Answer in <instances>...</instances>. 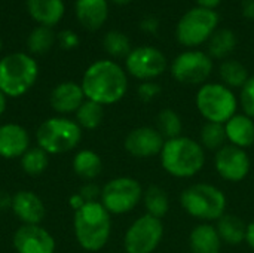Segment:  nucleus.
<instances>
[{
  "label": "nucleus",
  "mask_w": 254,
  "mask_h": 253,
  "mask_svg": "<svg viewBox=\"0 0 254 253\" xmlns=\"http://www.w3.org/2000/svg\"><path fill=\"white\" fill-rule=\"evenodd\" d=\"M161 91H162V88L159 84H156L155 81H146L138 85L137 94L143 103H150L161 94Z\"/></svg>",
  "instance_id": "obj_35"
},
{
  "label": "nucleus",
  "mask_w": 254,
  "mask_h": 253,
  "mask_svg": "<svg viewBox=\"0 0 254 253\" xmlns=\"http://www.w3.org/2000/svg\"><path fill=\"white\" fill-rule=\"evenodd\" d=\"M140 28L144 31V33H149V34H155L159 28V21L156 16H144L140 22Z\"/></svg>",
  "instance_id": "obj_38"
},
{
  "label": "nucleus",
  "mask_w": 254,
  "mask_h": 253,
  "mask_svg": "<svg viewBox=\"0 0 254 253\" xmlns=\"http://www.w3.org/2000/svg\"><path fill=\"white\" fill-rule=\"evenodd\" d=\"M222 240L213 224L201 222L189 234V249L192 253H220Z\"/></svg>",
  "instance_id": "obj_22"
},
{
  "label": "nucleus",
  "mask_w": 254,
  "mask_h": 253,
  "mask_svg": "<svg viewBox=\"0 0 254 253\" xmlns=\"http://www.w3.org/2000/svg\"><path fill=\"white\" fill-rule=\"evenodd\" d=\"M12 206V195L7 191L0 189V212L10 209Z\"/></svg>",
  "instance_id": "obj_40"
},
{
  "label": "nucleus",
  "mask_w": 254,
  "mask_h": 253,
  "mask_svg": "<svg viewBox=\"0 0 254 253\" xmlns=\"http://www.w3.org/2000/svg\"><path fill=\"white\" fill-rule=\"evenodd\" d=\"M214 169L223 180L238 183L249 176L252 161L246 149L228 143L214 154Z\"/></svg>",
  "instance_id": "obj_13"
},
{
  "label": "nucleus",
  "mask_w": 254,
  "mask_h": 253,
  "mask_svg": "<svg viewBox=\"0 0 254 253\" xmlns=\"http://www.w3.org/2000/svg\"><path fill=\"white\" fill-rule=\"evenodd\" d=\"M28 131L15 122L0 125V157L4 160L21 158L30 149Z\"/></svg>",
  "instance_id": "obj_18"
},
{
  "label": "nucleus",
  "mask_w": 254,
  "mask_h": 253,
  "mask_svg": "<svg viewBox=\"0 0 254 253\" xmlns=\"http://www.w3.org/2000/svg\"><path fill=\"white\" fill-rule=\"evenodd\" d=\"M16 253H55V239L40 225H21L13 234Z\"/></svg>",
  "instance_id": "obj_15"
},
{
  "label": "nucleus",
  "mask_w": 254,
  "mask_h": 253,
  "mask_svg": "<svg viewBox=\"0 0 254 253\" xmlns=\"http://www.w3.org/2000/svg\"><path fill=\"white\" fill-rule=\"evenodd\" d=\"M85 100L86 98H85L80 84H76L73 81L58 84L51 91V95H49V104L52 110L61 116L76 113Z\"/></svg>",
  "instance_id": "obj_17"
},
{
  "label": "nucleus",
  "mask_w": 254,
  "mask_h": 253,
  "mask_svg": "<svg viewBox=\"0 0 254 253\" xmlns=\"http://www.w3.org/2000/svg\"><path fill=\"white\" fill-rule=\"evenodd\" d=\"M39 66L33 55L12 52L0 60V91L9 98L27 94L36 84Z\"/></svg>",
  "instance_id": "obj_4"
},
{
  "label": "nucleus",
  "mask_w": 254,
  "mask_h": 253,
  "mask_svg": "<svg viewBox=\"0 0 254 253\" xmlns=\"http://www.w3.org/2000/svg\"><path fill=\"white\" fill-rule=\"evenodd\" d=\"M182 209L201 222H217L228 207L225 192L211 183H193L180 194Z\"/></svg>",
  "instance_id": "obj_5"
},
{
  "label": "nucleus",
  "mask_w": 254,
  "mask_h": 253,
  "mask_svg": "<svg viewBox=\"0 0 254 253\" xmlns=\"http://www.w3.org/2000/svg\"><path fill=\"white\" fill-rule=\"evenodd\" d=\"M73 227L79 246L86 252H98L110 239L112 215L100 201L86 203L82 209L74 212Z\"/></svg>",
  "instance_id": "obj_3"
},
{
  "label": "nucleus",
  "mask_w": 254,
  "mask_h": 253,
  "mask_svg": "<svg viewBox=\"0 0 254 253\" xmlns=\"http://www.w3.org/2000/svg\"><path fill=\"white\" fill-rule=\"evenodd\" d=\"M159 157L162 169L179 179L193 177L205 166V149L199 142L186 136L165 140Z\"/></svg>",
  "instance_id": "obj_2"
},
{
  "label": "nucleus",
  "mask_w": 254,
  "mask_h": 253,
  "mask_svg": "<svg viewBox=\"0 0 254 253\" xmlns=\"http://www.w3.org/2000/svg\"><path fill=\"white\" fill-rule=\"evenodd\" d=\"M155 128L159 131V134L164 137V140H171V139L183 136L182 134V131H183V121H182L180 115L176 110L170 109V107L162 109L156 115Z\"/></svg>",
  "instance_id": "obj_27"
},
{
  "label": "nucleus",
  "mask_w": 254,
  "mask_h": 253,
  "mask_svg": "<svg viewBox=\"0 0 254 253\" xmlns=\"http://www.w3.org/2000/svg\"><path fill=\"white\" fill-rule=\"evenodd\" d=\"M195 104L205 122L226 124L238 110V98L231 88L217 82H207L199 86Z\"/></svg>",
  "instance_id": "obj_7"
},
{
  "label": "nucleus",
  "mask_w": 254,
  "mask_h": 253,
  "mask_svg": "<svg viewBox=\"0 0 254 253\" xmlns=\"http://www.w3.org/2000/svg\"><path fill=\"white\" fill-rule=\"evenodd\" d=\"M68 204H70V207H71L74 212H77L79 209H82V207L86 204V201L82 198V195H80L79 192H76V194L70 195V198H68Z\"/></svg>",
  "instance_id": "obj_39"
},
{
  "label": "nucleus",
  "mask_w": 254,
  "mask_h": 253,
  "mask_svg": "<svg viewBox=\"0 0 254 253\" xmlns=\"http://www.w3.org/2000/svg\"><path fill=\"white\" fill-rule=\"evenodd\" d=\"M246 243L254 251V221L247 224V231H246Z\"/></svg>",
  "instance_id": "obj_41"
},
{
  "label": "nucleus",
  "mask_w": 254,
  "mask_h": 253,
  "mask_svg": "<svg viewBox=\"0 0 254 253\" xmlns=\"http://www.w3.org/2000/svg\"><path fill=\"white\" fill-rule=\"evenodd\" d=\"M141 201L146 209V213L153 218L162 219L170 212L168 194L164 188H161L158 185H152L147 189H144Z\"/></svg>",
  "instance_id": "obj_25"
},
{
  "label": "nucleus",
  "mask_w": 254,
  "mask_h": 253,
  "mask_svg": "<svg viewBox=\"0 0 254 253\" xmlns=\"http://www.w3.org/2000/svg\"><path fill=\"white\" fill-rule=\"evenodd\" d=\"M225 131L229 145L246 151L254 145V119L244 113L234 115L225 124Z\"/></svg>",
  "instance_id": "obj_21"
},
{
  "label": "nucleus",
  "mask_w": 254,
  "mask_h": 253,
  "mask_svg": "<svg viewBox=\"0 0 254 253\" xmlns=\"http://www.w3.org/2000/svg\"><path fill=\"white\" fill-rule=\"evenodd\" d=\"M167 58L162 51L153 46H138L131 49L125 58V70L132 78L146 82L153 81L167 70Z\"/></svg>",
  "instance_id": "obj_12"
},
{
  "label": "nucleus",
  "mask_w": 254,
  "mask_h": 253,
  "mask_svg": "<svg viewBox=\"0 0 254 253\" xmlns=\"http://www.w3.org/2000/svg\"><path fill=\"white\" fill-rule=\"evenodd\" d=\"M140 182L129 176H119L101 188L100 203L110 215H125L134 210L143 198Z\"/></svg>",
  "instance_id": "obj_9"
},
{
  "label": "nucleus",
  "mask_w": 254,
  "mask_h": 253,
  "mask_svg": "<svg viewBox=\"0 0 254 253\" xmlns=\"http://www.w3.org/2000/svg\"><path fill=\"white\" fill-rule=\"evenodd\" d=\"M58 42L64 49H74L79 45V36L71 30H63L58 36Z\"/></svg>",
  "instance_id": "obj_37"
},
{
  "label": "nucleus",
  "mask_w": 254,
  "mask_h": 253,
  "mask_svg": "<svg viewBox=\"0 0 254 253\" xmlns=\"http://www.w3.org/2000/svg\"><path fill=\"white\" fill-rule=\"evenodd\" d=\"M216 230L219 233V237L222 243L231 245V246H238L243 242H246V231H247V224L237 215L225 213L217 222H216Z\"/></svg>",
  "instance_id": "obj_23"
},
{
  "label": "nucleus",
  "mask_w": 254,
  "mask_h": 253,
  "mask_svg": "<svg viewBox=\"0 0 254 253\" xmlns=\"http://www.w3.org/2000/svg\"><path fill=\"white\" fill-rule=\"evenodd\" d=\"M103 170V161L100 155L91 149L79 151L73 158V171L85 182H92L100 176Z\"/></svg>",
  "instance_id": "obj_24"
},
{
  "label": "nucleus",
  "mask_w": 254,
  "mask_h": 253,
  "mask_svg": "<svg viewBox=\"0 0 254 253\" xmlns=\"http://www.w3.org/2000/svg\"><path fill=\"white\" fill-rule=\"evenodd\" d=\"M213 72V58L202 51L190 49L179 54L171 63L173 78L183 85H204Z\"/></svg>",
  "instance_id": "obj_11"
},
{
  "label": "nucleus",
  "mask_w": 254,
  "mask_h": 253,
  "mask_svg": "<svg viewBox=\"0 0 254 253\" xmlns=\"http://www.w3.org/2000/svg\"><path fill=\"white\" fill-rule=\"evenodd\" d=\"M243 13H244V16H247L249 19H254V0H247V1L244 3Z\"/></svg>",
  "instance_id": "obj_42"
},
{
  "label": "nucleus",
  "mask_w": 254,
  "mask_h": 253,
  "mask_svg": "<svg viewBox=\"0 0 254 253\" xmlns=\"http://www.w3.org/2000/svg\"><path fill=\"white\" fill-rule=\"evenodd\" d=\"M74 115V121L82 130H95L101 125L104 119V106L91 100H85Z\"/></svg>",
  "instance_id": "obj_29"
},
{
  "label": "nucleus",
  "mask_w": 254,
  "mask_h": 253,
  "mask_svg": "<svg viewBox=\"0 0 254 253\" xmlns=\"http://www.w3.org/2000/svg\"><path fill=\"white\" fill-rule=\"evenodd\" d=\"M196 3H198L199 7L214 9V7H217L222 3V0H196Z\"/></svg>",
  "instance_id": "obj_43"
},
{
  "label": "nucleus",
  "mask_w": 254,
  "mask_h": 253,
  "mask_svg": "<svg viewBox=\"0 0 254 253\" xmlns=\"http://www.w3.org/2000/svg\"><path fill=\"white\" fill-rule=\"evenodd\" d=\"M199 143L205 151H214V152H217L225 145H228L225 124L205 122L199 133Z\"/></svg>",
  "instance_id": "obj_30"
},
{
  "label": "nucleus",
  "mask_w": 254,
  "mask_h": 253,
  "mask_svg": "<svg viewBox=\"0 0 254 253\" xmlns=\"http://www.w3.org/2000/svg\"><path fill=\"white\" fill-rule=\"evenodd\" d=\"M79 194L82 195V198L86 203H94V201H100L101 197V188L98 185H95L94 182H85L80 189Z\"/></svg>",
  "instance_id": "obj_36"
},
{
  "label": "nucleus",
  "mask_w": 254,
  "mask_h": 253,
  "mask_svg": "<svg viewBox=\"0 0 254 253\" xmlns=\"http://www.w3.org/2000/svg\"><path fill=\"white\" fill-rule=\"evenodd\" d=\"M112 1H115L116 4H127V3H129L131 0H112Z\"/></svg>",
  "instance_id": "obj_45"
},
{
  "label": "nucleus",
  "mask_w": 254,
  "mask_h": 253,
  "mask_svg": "<svg viewBox=\"0 0 254 253\" xmlns=\"http://www.w3.org/2000/svg\"><path fill=\"white\" fill-rule=\"evenodd\" d=\"M74 13L83 28L95 31L104 25L109 16V3L107 0H76Z\"/></svg>",
  "instance_id": "obj_19"
},
{
  "label": "nucleus",
  "mask_w": 254,
  "mask_h": 253,
  "mask_svg": "<svg viewBox=\"0 0 254 253\" xmlns=\"http://www.w3.org/2000/svg\"><path fill=\"white\" fill-rule=\"evenodd\" d=\"M164 237L162 219L150 215L137 218L124 236V249L127 253H153Z\"/></svg>",
  "instance_id": "obj_10"
},
{
  "label": "nucleus",
  "mask_w": 254,
  "mask_h": 253,
  "mask_svg": "<svg viewBox=\"0 0 254 253\" xmlns=\"http://www.w3.org/2000/svg\"><path fill=\"white\" fill-rule=\"evenodd\" d=\"M25 6L30 16L45 27L57 25L65 12L64 0H25Z\"/></svg>",
  "instance_id": "obj_20"
},
{
  "label": "nucleus",
  "mask_w": 254,
  "mask_h": 253,
  "mask_svg": "<svg viewBox=\"0 0 254 253\" xmlns=\"http://www.w3.org/2000/svg\"><path fill=\"white\" fill-rule=\"evenodd\" d=\"M164 137L155 127L144 125L137 127L127 134L124 140V148L131 157L138 160H147L159 155L164 148Z\"/></svg>",
  "instance_id": "obj_14"
},
{
  "label": "nucleus",
  "mask_w": 254,
  "mask_h": 253,
  "mask_svg": "<svg viewBox=\"0 0 254 253\" xmlns=\"http://www.w3.org/2000/svg\"><path fill=\"white\" fill-rule=\"evenodd\" d=\"M1 46H3V43H1V39H0V51H1Z\"/></svg>",
  "instance_id": "obj_46"
},
{
  "label": "nucleus",
  "mask_w": 254,
  "mask_h": 253,
  "mask_svg": "<svg viewBox=\"0 0 254 253\" xmlns=\"http://www.w3.org/2000/svg\"><path fill=\"white\" fill-rule=\"evenodd\" d=\"M10 210L22 225H40L46 216L42 198L31 191H18L13 194Z\"/></svg>",
  "instance_id": "obj_16"
},
{
  "label": "nucleus",
  "mask_w": 254,
  "mask_h": 253,
  "mask_svg": "<svg viewBox=\"0 0 254 253\" xmlns=\"http://www.w3.org/2000/svg\"><path fill=\"white\" fill-rule=\"evenodd\" d=\"M237 46V36L229 28H220L213 33L208 40V55L216 60H223L234 52Z\"/></svg>",
  "instance_id": "obj_26"
},
{
  "label": "nucleus",
  "mask_w": 254,
  "mask_h": 253,
  "mask_svg": "<svg viewBox=\"0 0 254 253\" xmlns=\"http://www.w3.org/2000/svg\"><path fill=\"white\" fill-rule=\"evenodd\" d=\"M82 142V128L67 116H52L43 121L36 131V143L48 155L67 154Z\"/></svg>",
  "instance_id": "obj_6"
},
{
  "label": "nucleus",
  "mask_w": 254,
  "mask_h": 253,
  "mask_svg": "<svg viewBox=\"0 0 254 253\" xmlns=\"http://www.w3.org/2000/svg\"><path fill=\"white\" fill-rule=\"evenodd\" d=\"M80 86L86 100L101 106L116 104L128 91L127 70L113 60L94 61L85 70Z\"/></svg>",
  "instance_id": "obj_1"
},
{
  "label": "nucleus",
  "mask_w": 254,
  "mask_h": 253,
  "mask_svg": "<svg viewBox=\"0 0 254 253\" xmlns=\"http://www.w3.org/2000/svg\"><path fill=\"white\" fill-rule=\"evenodd\" d=\"M238 103L243 109V113L254 119V76H250L241 88Z\"/></svg>",
  "instance_id": "obj_34"
},
{
  "label": "nucleus",
  "mask_w": 254,
  "mask_h": 253,
  "mask_svg": "<svg viewBox=\"0 0 254 253\" xmlns=\"http://www.w3.org/2000/svg\"><path fill=\"white\" fill-rule=\"evenodd\" d=\"M6 106H7V97L0 91V118L4 115V112H6Z\"/></svg>",
  "instance_id": "obj_44"
},
{
  "label": "nucleus",
  "mask_w": 254,
  "mask_h": 253,
  "mask_svg": "<svg viewBox=\"0 0 254 253\" xmlns=\"http://www.w3.org/2000/svg\"><path fill=\"white\" fill-rule=\"evenodd\" d=\"M219 75L222 79V84L226 85L228 88H243L244 84L249 81V72L246 66L237 60H225L220 64Z\"/></svg>",
  "instance_id": "obj_28"
},
{
  "label": "nucleus",
  "mask_w": 254,
  "mask_h": 253,
  "mask_svg": "<svg viewBox=\"0 0 254 253\" xmlns=\"http://www.w3.org/2000/svg\"><path fill=\"white\" fill-rule=\"evenodd\" d=\"M19 164L24 173L28 176H39L42 174L49 166V155L39 146L30 148L21 158Z\"/></svg>",
  "instance_id": "obj_32"
},
{
  "label": "nucleus",
  "mask_w": 254,
  "mask_h": 253,
  "mask_svg": "<svg viewBox=\"0 0 254 253\" xmlns=\"http://www.w3.org/2000/svg\"><path fill=\"white\" fill-rule=\"evenodd\" d=\"M103 46L104 51L113 58H127L128 54L131 52V42L128 36L118 30H112L106 33L103 39Z\"/></svg>",
  "instance_id": "obj_33"
},
{
  "label": "nucleus",
  "mask_w": 254,
  "mask_h": 253,
  "mask_svg": "<svg viewBox=\"0 0 254 253\" xmlns=\"http://www.w3.org/2000/svg\"><path fill=\"white\" fill-rule=\"evenodd\" d=\"M55 39L57 36L52 27L37 25L34 30H31L27 39V48L30 51V55H42L48 52L55 43Z\"/></svg>",
  "instance_id": "obj_31"
},
{
  "label": "nucleus",
  "mask_w": 254,
  "mask_h": 253,
  "mask_svg": "<svg viewBox=\"0 0 254 253\" xmlns=\"http://www.w3.org/2000/svg\"><path fill=\"white\" fill-rule=\"evenodd\" d=\"M219 25V13L214 9L193 7L188 10L179 21L176 28V37L179 43L186 48H195L213 36Z\"/></svg>",
  "instance_id": "obj_8"
}]
</instances>
